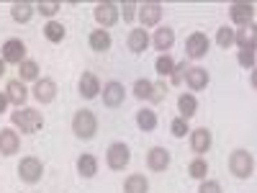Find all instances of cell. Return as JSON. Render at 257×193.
I'll return each mask as SVG.
<instances>
[{
    "instance_id": "cell-1",
    "label": "cell",
    "mask_w": 257,
    "mask_h": 193,
    "mask_svg": "<svg viewBox=\"0 0 257 193\" xmlns=\"http://www.w3.org/2000/svg\"><path fill=\"white\" fill-rule=\"evenodd\" d=\"M11 124H16V129L21 134H36L44 126V116H41V111L26 106V109H16L11 114Z\"/></svg>"
},
{
    "instance_id": "cell-2",
    "label": "cell",
    "mask_w": 257,
    "mask_h": 193,
    "mask_svg": "<svg viewBox=\"0 0 257 193\" xmlns=\"http://www.w3.org/2000/svg\"><path fill=\"white\" fill-rule=\"evenodd\" d=\"M72 132L77 139H93L98 134V116L90 109H80L72 116Z\"/></svg>"
},
{
    "instance_id": "cell-3",
    "label": "cell",
    "mask_w": 257,
    "mask_h": 193,
    "mask_svg": "<svg viewBox=\"0 0 257 193\" xmlns=\"http://www.w3.org/2000/svg\"><path fill=\"white\" fill-rule=\"evenodd\" d=\"M229 173L239 180H247L254 173V157L247 149H234L229 155Z\"/></svg>"
},
{
    "instance_id": "cell-4",
    "label": "cell",
    "mask_w": 257,
    "mask_h": 193,
    "mask_svg": "<svg viewBox=\"0 0 257 193\" xmlns=\"http://www.w3.org/2000/svg\"><path fill=\"white\" fill-rule=\"evenodd\" d=\"M128 160H132V152H128V144H123V142H113L105 149V162H108V167L116 170V173L128 165Z\"/></svg>"
},
{
    "instance_id": "cell-5",
    "label": "cell",
    "mask_w": 257,
    "mask_h": 193,
    "mask_svg": "<svg viewBox=\"0 0 257 193\" xmlns=\"http://www.w3.org/2000/svg\"><path fill=\"white\" fill-rule=\"evenodd\" d=\"M44 175V165L39 157H24L18 162V178L24 183H39Z\"/></svg>"
},
{
    "instance_id": "cell-6",
    "label": "cell",
    "mask_w": 257,
    "mask_h": 193,
    "mask_svg": "<svg viewBox=\"0 0 257 193\" xmlns=\"http://www.w3.org/2000/svg\"><path fill=\"white\" fill-rule=\"evenodd\" d=\"M208 47H211V39L203 31H196L185 39V57L188 59H201V57H206Z\"/></svg>"
},
{
    "instance_id": "cell-7",
    "label": "cell",
    "mask_w": 257,
    "mask_h": 193,
    "mask_svg": "<svg viewBox=\"0 0 257 193\" xmlns=\"http://www.w3.org/2000/svg\"><path fill=\"white\" fill-rule=\"evenodd\" d=\"M100 95H103V106H105V109H118V106L123 103V98H126V88L118 80H108L103 85Z\"/></svg>"
},
{
    "instance_id": "cell-8",
    "label": "cell",
    "mask_w": 257,
    "mask_h": 193,
    "mask_svg": "<svg viewBox=\"0 0 257 193\" xmlns=\"http://www.w3.org/2000/svg\"><path fill=\"white\" fill-rule=\"evenodd\" d=\"M0 57H3L6 64H21L26 59V47H24V41L21 39H8L3 49H0Z\"/></svg>"
},
{
    "instance_id": "cell-9",
    "label": "cell",
    "mask_w": 257,
    "mask_h": 193,
    "mask_svg": "<svg viewBox=\"0 0 257 193\" xmlns=\"http://www.w3.org/2000/svg\"><path fill=\"white\" fill-rule=\"evenodd\" d=\"M118 13H121V11H118V6H113V3H100V6H95V21H98V26L108 31L111 26L118 24Z\"/></svg>"
},
{
    "instance_id": "cell-10",
    "label": "cell",
    "mask_w": 257,
    "mask_h": 193,
    "mask_svg": "<svg viewBox=\"0 0 257 193\" xmlns=\"http://www.w3.org/2000/svg\"><path fill=\"white\" fill-rule=\"evenodd\" d=\"M77 90H80V95H82L85 101H93V98H98V95H100L103 85H100L98 75H93V72H82V75H80V85H77Z\"/></svg>"
},
{
    "instance_id": "cell-11",
    "label": "cell",
    "mask_w": 257,
    "mask_h": 193,
    "mask_svg": "<svg viewBox=\"0 0 257 193\" xmlns=\"http://www.w3.org/2000/svg\"><path fill=\"white\" fill-rule=\"evenodd\" d=\"M137 18H139L142 29H147V26H157L160 21H162V6H160V3H144V6H139Z\"/></svg>"
},
{
    "instance_id": "cell-12",
    "label": "cell",
    "mask_w": 257,
    "mask_h": 193,
    "mask_svg": "<svg viewBox=\"0 0 257 193\" xmlns=\"http://www.w3.org/2000/svg\"><path fill=\"white\" fill-rule=\"evenodd\" d=\"M234 44L239 49H257V24H247L239 31H234Z\"/></svg>"
},
{
    "instance_id": "cell-13",
    "label": "cell",
    "mask_w": 257,
    "mask_h": 193,
    "mask_svg": "<svg viewBox=\"0 0 257 193\" xmlns=\"http://www.w3.org/2000/svg\"><path fill=\"white\" fill-rule=\"evenodd\" d=\"M34 95L39 103H52L57 98V82L52 77H39L34 85Z\"/></svg>"
},
{
    "instance_id": "cell-14",
    "label": "cell",
    "mask_w": 257,
    "mask_h": 193,
    "mask_svg": "<svg viewBox=\"0 0 257 193\" xmlns=\"http://www.w3.org/2000/svg\"><path fill=\"white\" fill-rule=\"evenodd\" d=\"M229 18H231V24H237V26L242 29V26L252 24L254 6H249V3H234V6L229 8Z\"/></svg>"
},
{
    "instance_id": "cell-15",
    "label": "cell",
    "mask_w": 257,
    "mask_h": 193,
    "mask_svg": "<svg viewBox=\"0 0 257 193\" xmlns=\"http://www.w3.org/2000/svg\"><path fill=\"white\" fill-rule=\"evenodd\" d=\"M147 165H149L152 173H162V170H167V165H170V152L165 147H152L147 152Z\"/></svg>"
},
{
    "instance_id": "cell-16",
    "label": "cell",
    "mask_w": 257,
    "mask_h": 193,
    "mask_svg": "<svg viewBox=\"0 0 257 193\" xmlns=\"http://www.w3.org/2000/svg\"><path fill=\"white\" fill-rule=\"evenodd\" d=\"M21 149V139L13 129H0V155L3 157H13Z\"/></svg>"
},
{
    "instance_id": "cell-17",
    "label": "cell",
    "mask_w": 257,
    "mask_h": 193,
    "mask_svg": "<svg viewBox=\"0 0 257 193\" xmlns=\"http://www.w3.org/2000/svg\"><path fill=\"white\" fill-rule=\"evenodd\" d=\"M173 44H175V31L170 29V26H160V29L155 31V36H152V47H155L157 52L167 54L170 49H173Z\"/></svg>"
},
{
    "instance_id": "cell-18",
    "label": "cell",
    "mask_w": 257,
    "mask_h": 193,
    "mask_svg": "<svg viewBox=\"0 0 257 193\" xmlns=\"http://www.w3.org/2000/svg\"><path fill=\"white\" fill-rule=\"evenodd\" d=\"M183 82L188 85L190 90H196V93H198V90H203L206 85H208V72H206L203 67H188Z\"/></svg>"
},
{
    "instance_id": "cell-19",
    "label": "cell",
    "mask_w": 257,
    "mask_h": 193,
    "mask_svg": "<svg viewBox=\"0 0 257 193\" xmlns=\"http://www.w3.org/2000/svg\"><path fill=\"white\" fill-rule=\"evenodd\" d=\"M6 95H8V101H11L13 106L24 109V103H26V98H29V90H26V85L21 82V80H8V85H6Z\"/></svg>"
},
{
    "instance_id": "cell-20",
    "label": "cell",
    "mask_w": 257,
    "mask_h": 193,
    "mask_svg": "<svg viewBox=\"0 0 257 193\" xmlns=\"http://www.w3.org/2000/svg\"><path fill=\"white\" fill-rule=\"evenodd\" d=\"M190 149L196 155H206L208 152V149H211V132H208V129L201 126V129H196V132L190 134Z\"/></svg>"
},
{
    "instance_id": "cell-21",
    "label": "cell",
    "mask_w": 257,
    "mask_h": 193,
    "mask_svg": "<svg viewBox=\"0 0 257 193\" xmlns=\"http://www.w3.org/2000/svg\"><path fill=\"white\" fill-rule=\"evenodd\" d=\"M149 34H147V29H134V31H128V52H134V54H142L147 47H149Z\"/></svg>"
},
{
    "instance_id": "cell-22",
    "label": "cell",
    "mask_w": 257,
    "mask_h": 193,
    "mask_svg": "<svg viewBox=\"0 0 257 193\" xmlns=\"http://www.w3.org/2000/svg\"><path fill=\"white\" fill-rule=\"evenodd\" d=\"M88 44H90L93 52H108L111 49V34L105 31V29H95L88 36Z\"/></svg>"
},
{
    "instance_id": "cell-23",
    "label": "cell",
    "mask_w": 257,
    "mask_h": 193,
    "mask_svg": "<svg viewBox=\"0 0 257 193\" xmlns=\"http://www.w3.org/2000/svg\"><path fill=\"white\" fill-rule=\"evenodd\" d=\"M132 93H134V98H139V101H155L157 85H155V82H149L147 77H139V80L134 82Z\"/></svg>"
},
{
    "instance_id": "cell-24",
    "label": "cell",
    "mask_w": 257,
    "mask_h": 193,
    "mask_svg": "<svg viewBox=\"0 0 257 193\" xmlns=\"http://www.w3.org/2000/svg\"><path fill=\"white\" fill-rule=\"evenodd\" d=\"M77 173H80L82 178H93V175L98 173V160H95V155H90V152L80 155V157H77Z\"/></svg>"
},
{
    "instance_id": "cell-25",
    "label": "cell",
    "mask_w": 257,
    "mask_h": 193,
    "mask_svg": "<svg viewBox=\"0 0 257 193\" xmlns=\"http://www.w3.org/2000/svg\"><path fill=\"white\" fill-rule=\"evenodd\" d=\"M123 193H149V180L142 173H134L123 180Z\"/></svg>"
},
{
    "instance_id": "cell-26",
    "label": "cell",
    "mask_w": 257,
    "mask_h": 193,
    "mask_svg": "<svg viewBox=\"0 0 257 193\" xmlns=\"http://www.w3.org/2000/svg\"><path fill=\"white\" fill-rule=\"evenodd\" d=\"M157 114L152 111V109H142V111H137V126L142 129V132H155L157 129Z\"/></svg>"
},
{
    "instance_id": "cell-27",
    "label": "cell",
    "mask_w": 257,
    "mask_h": 193,
    "mask_svg": "<svg viewBox=\"0 0 257 193\" xmlns=\"http://www.w3.org/2000/svg\"><path fill=\"white\" fill-rule=\"evenodd\" d=\"M178 109H180V116H183V119L196 116V111H198V101H196V95H193V93H183V95L178 98Z\"/></svg>"
},
{
    "instance_id": "cell-28",
    "label": "cell",
    "mask_w": 257,
    "mask_h": 193,
    "mask_svg": "<svg viewBox=\"0 0 257 193\" xmlns=\"http://www.w3.org/2000/svg\"><path fill=\"white\" fill-rule=\"evenodd\" d=\"M18 80L29 82V80H39V62L36 59H24L18 64Z\"/></svg>"
},
{
    "instance_id": "cell-29",
    "label": "cell",
    "mask_w": 257,
    "mask_h": 193,
    "mask_svg": "<svg viewBox=\"0 0 257 193\" xmlns=\"http://www.w3.org/2000/svg\"><path fill=\"white\" fill-rule=\"evenodd\" d=\"M175 67H178V62L170 57V54H160L157 62H155V70H157L160 77H170V75L175 72Z\"/></svg>"
},
{
    "instance_id": "cell-30",
    "label": "cell",
    "mask_w": 257,
    "mask_h": 193,
    "mask_svg": "<svg viewBox=\"0 0 257 193\" xmlns=\"http://www.w3.org/2000/svg\"><path fill=\"white\" fill-rule=\"evenodd\" d=\"M44 36H47V41H52V44H59V41L64 39V26L59 24V21H47Z\"/></svg>"
},
{
    "instance_id": "cell-31",
    "label": "cell",
    "mask_w": 257,
    "mask_h": 193,
    "mask_svg": "<svg viewBox=\"0 0 257 193\" xmlns=\"http://www.w3.org/2000/svg\"><path fill=\"white\" fill-rule=\"evenodd\" d=\"M34 6H29V3H16L13 8H11V16H13V21L16 24H26V21L34 16Z\"/></svg>"
},
{
    "instance_id": "cell-32",
    "label": "cell",
    "mask_w": 257,
    "mask_h": 193,
    "mask_svg": "<svg viewBox=\"0 0 257 193\" xmlns=\"http://www.w3.org/2000/svg\"><path fill=\"white\" fill-rule=\"evenodd\" d=\"M188 173H190V178H196V180H206V175H208V162H206L203 157L190 160V165H188Z\"/></svg>"
},
{
    "instance_id": "cell-33",
    "label": "cell",
    "mask_w": 257,
    "mask_h": 193,
    "mask_svg": "<svg viewBox=\"0 0 257 193\" xmlns=\"http://www.w3.org/2000/svg\"><path fill=\"white\" fill-rule=\"evenodd\" d=\"M216 44H219L221 49H229V47L234 44V31H231V26H221V29L216 31Z\"/></svg>"
},
{
    "instance_id": "cell-34",
    "label": "cell",
    "mask_w": 257,
    "mask_h": 193,
    "mask_svg": "<svg viewBox=\"0 0 257 193\" xmlns=\"http://www.w3.org/2000/svg\"><path fill=\"white\" fill-rule=\"evenodd\" d=\"M170 129H173V137H178V139H183V137L190 132L188 119H183V116H178V119H173V121H170Z\"/></svg>"
},
{
    "instance_id": "cell-35",
    "label": "cell",
    "mask_w": 257,
    "mask_h": 193,
    "mask_svg": "<svg viewBox=\"0 0 257 193\" xmlns=\"http://www.w3.org/2000/svg\"><path fill=\"white\" fill-rule=\"evenodd\" d=\"M237 62H239V67H244V70H254V52L252 49H239Z\"/></svg>"
},
{
    "instance_id": "cell-36",
    "label": "cell",
    "mask_w": 257,
    "mask_h": 193,
    "mask_svg": "<svg viewBox=\"0 0 257 193\" xmlns=\"http://www.w3.org/2000/svg\"><path fill=\"white\" fill-rule=\"evenodd\" d=\"M198 193H224V190H221V183L219 180H201Z\"/></svg>"
},
{
    "instance_id": "cell-37",
    "label": "cell",
    "mask_w": 257,
    "mask_h": 193,
    "mask_svg": "<svg viewBox=\"0 0 257 193\" xmlns=\"http://www.w3.org/2000/svg\"><path fill=\"white\" fill-rule=\"evenodd\" d=\"M36 11L44 16V18H52V16L59 13V6H57V3H41V6H36Z\"/></svg>"
},
{
    "instance_id": "cell-38",
    "label": "cell",
    "mask_w": 257,
    "mask_h": 193,
    "mask_svg": "<svg viewBox=\"0 0 257 193\" xmlns=\"http://www.w3.org/2000/svg\"><path fill=\"white\" fill-rule=\"evenodd\" d=\"M137 11H139L137 6H132V3H126V6L121 8V16H123L126 21H134V16H137Z\"/></svg>"
},
{
    "instance_id": "cell-39",
    "label": "cell",
    "mask_w": 257,
    "mask_h": 193,
    "mask_svg": "<svg viewBox=\"0 0 257 193\" xmlns=\"http://www.w3.org/2000/svg\"><path fill=\"white\" fill-rule=\"evenodd\" d=\"M11 106V101H8V95L6 93H0V114H6V109Z\"/></svg>"
},
{
    "instance_id": "cell-40",
    "label": "cell",
    "mask_w": 257,
    "mask_h": 193,
    "mask_svg": "<svg viewBox=\"0 0 257 193\" xmlns=\"http://www.w3.org/2000/svg\"><path fill=\"white\" fill-rule=\"evenodd\" d=\"M249 82H252V88H254V90H257V67H254V70H252V77H249Z\"/></svg>"
},
{
    "instance_id": "cell-41",
    "label": "cell",
    "mask_w": 257,
    "mask_h": 193,
    "mask_svg": "<svg viewBox=\"0 0 257 193\" xmlns=\"http://www.w3.org/2000/svg\"><path fill=\"white\" fill-rule=\"evenodd\" d=\"M6 75V62H3V57H0V77Z\"/></svg>"
}]
</instances>
